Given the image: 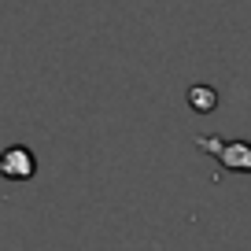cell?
I'll use <instances>...</instances> for the list:
<instances>
[{
  "label": "cell",
  "instance_id": "1",
  "mask_svg": "<svg viewBox=\"0 0 251 251\" xmlns=\"http://www.w3.org/2000/svg\"><path fill=\"white\" fill-rule=\"evenodd\" d=\"M200 151H207L211 159H218L226 170L233 174H251V144L248 141H222V137H200Z\"/></svg>",
  "mask_w": 251,
  "mask_h": 251
}]
</instances>
